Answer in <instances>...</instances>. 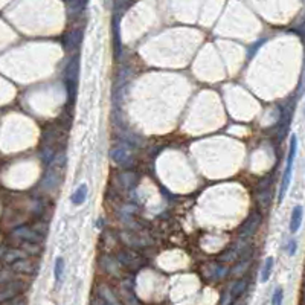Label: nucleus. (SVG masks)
Instances as JSON below:
<instances>
[{"mask_svg": "<svg viewBox=\"0 0 305 305\" xmlns=\"http://www.w3.org/2000/svg\"><path fill=\"white\" fill-rule=\"evenodd\" d=\"M271 269H273V258H267L266 263H264V267H263V273H261V281L263 282H266L270 278Z\"/></svg>", "mask_w": 305, "mask_h": 305, "instance_id": "nucleus-5", "label": "nucleus"}, {"mask_svg": "<svg viewBox=\"0 0 305 305\" xmlns=\"http://www.w3.org/2000/svg\"><path fill=\"white\" fill-rule=\"evenodd\" d=\"M63 269H64V261L63 258H57L55 261V267H54V275H55V281L58 282L61 279V275H63Z\"/></svg>", "mask_w": 305, "mask_h": 305, "instance_id": "nucleus-6", "label": "nucleus"}, {"mask_svg": "<svg viewBox=\"0 0 305 305\" xmlns=\"http://www.w3.org/2000/svg\"><path fill=\"white\" fill-rule=\"evenodd\" d=\"M301 223H302V206H296L292 212V218H290V232L292 234L298 232Z\"/></svg>", "mask_w": 305, "mask_h": 305, "instance_id": "nucleus-3", "label": "nucleus"}, {"mask_svg": "<svg viewBox=\"0 0 305 305\" xmlns=\"http://www.w3.org/2000/svg\"><path fill=\"white\" fill-rule=\"evenodd\" d=\"M290 250H288V255H295V252H296V241H290Z\"/></svg>", "mask_w": 305, "mask_h": 305, "instance_id": "nucleus-8", "label": "nucleus"}, {"mask_svg": "<svg viewBox=\"0 0 305 305\" xmlns=\"http://www.w3.org/2000/svg\"><path fill=\"white\" fill-rule=\"evenodd\" d=\"M86 199H87V185L86 183H81L79 185L76 189H75V192L72 194V203L75 204V206H79V204H83L84 202H86Z\"/></svg>", "mask_w": 305, "mask_h": 305, "instance_id": "nucleus-2", "label": "nucleus"}, {"mask_svg": "<svg viewBox=\"0 0 305 305\" xmlns=\"http://www.w3.org/2000/svg\"><path fill=\"white\" fill-rule=\"evenodd\" d=\"M256 224H260V215H252V217L246 221L244 226H243L241 235H250V232L255 229Z\"/></svg>", "mask_w": 305, "mask_h": 305, "instance_id": "nucleus-4", "label": "nucleus"}, {"mask_svg": "<svg viewBox=\"0 0 305 305\" xmlns=\"http://www.w3.org/2000/svg\"><path fill=\"white\" fill-rule=\"evenodd\" d=\"M282 296H284V290L281 287H276V290L273 293V299H271V304H281L282 302Z\"/></svg>", "mask_w": 305, "mask_h": 305, "instance_id": "nucleus-7", "label": "nucleus"}, {"mask_svg": "<svg viewBox=\"0 0 305 305\" xmlns=\"http://www.w3.org/2000/svg\"><path fill=\"white\" fill-rule=\"evenodd\" d=\"M296 145H298V139L296 136H293L290 139V148H288V156H287V167L282 175V182H281V189H279V202H282V199L285 197L288 186H290L292 182V171H293V162L296 157Z\"/></svg>", "mask_w": 305, "mask_h": 305, "instance_id": "nucleus-1", "label": "nucleus"}]
</instances>
